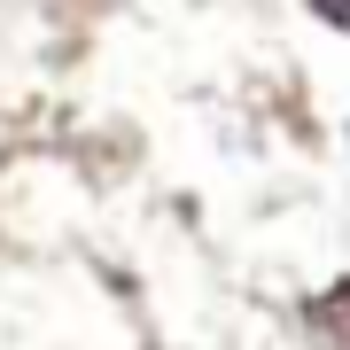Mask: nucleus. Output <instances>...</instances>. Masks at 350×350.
<instances>
[{"mask_svg": "<svg viewBox=\"0 0 350 350\" xmlns=\"http://www.w3.org/2000/svg\"><path fill=\"white\" fill-rule=\"evenodd\" d=\"M312 8L327 16V24H350V0H312Z\"/></svg>", "mask_w": 350, "mask_h": 350, "instance_id": "f257e3e1", "label": "nucleus"}]
</instances>
